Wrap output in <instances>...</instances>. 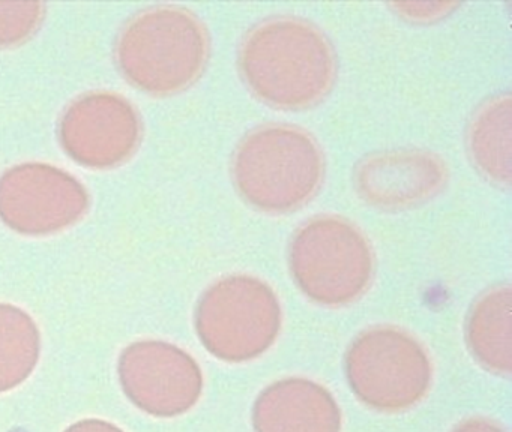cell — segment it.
I'll return each instance as SVG.
<instances>
[{"mask_svg": "<svg viewBox=\"0 0 512 432\" xmlns=\"http://www.w3.org/2000/svg\"><path fill=\"white\" fill-rule=\"evenodd\" d=\"M238 69L251 93L268 107L304 111L322 104L338 77V57L316 24L277 15L251 27L238 48Z\"/></svg>", "mask_w": 512, "mask_h": 432, "instance_id": "1", "label": "cell"}, {"mask_svg": "<svg viewBox=\"0 0 512 432\" xmlns=\"http://www.w3.org/2000/svg\"><path fill=\"white\" fill-rule=\"evenodd\" d=\"M122 77L148 95H178L205 74L211 35L199 15L178 5L145 9L125 23L115 47Z\"/></svg>", "mask_w": 512, "mask_h": 432, "instance_id": "2", "label": "cell"}, {"mask_svg": "<svg viewBox=\"0 0 512 432\" xmlns=\"http://www.w3.org/2000/svg\"><path fill=\"white\" fill-rule=\"evenodd\" d=\"M230 171L245 203L269 215H286L319 194L326 161L310 132L289 123H269L239 141Z\"/></svg>", "mask_w": 512, "mask_h": 432, "instance_id": "3", "label": "cell"}, {"mask_svg": "<svg viewBox=\"0 0 512 432\" xmlns=\"http://www.w3.org/2000/svg\"><path fill=\"white\" fill-rule=\"evenodd\" d=\"M289 267L296 287L308 299L323 306L349 305L370 287L374 252L352 221L319 215L293 234Z\"/></svg>", "mask_w": 512, "mask_h": 432, "instance_id": "4", "label": "cell"}, {"mask_svg": "<svg viewBox=\"0 0 512 432\" xmlns=\"http://www.w3.org/2000/svg\"><path fill=\"white\" fill-rule=\"evenodd\" d=\"M283 323L280 300L262 279L229 275L200 296L194 327L203 347L227 363L257 359L277 341Z\"/></svg>", "mask_w": 512, "mask_h": 432, "instance_id": "5", "label": "cell"}, {"mask_svg": "<svg viewBox=\"0 0 512 432\" xmlns=\"http://www.w3.org/2000/svg\"><path fill=\"white\" fill-rule=\"evenodd\" d=\"M344 374L359 401L374 410L395 413L427 395L433 366L421 342L406 330L376 326L350 342Z\"/></svg>", "mask_w": 512, "mask_h": 432, "instance_id": "6", "label": "cell"}, {"mask_svg": "<svg viewBox=\"0 0 512 432\" xmlns=\"http://www.w3.org/2000/svg\"><path fill=\"white\" fill-rule=\"evenodd\" d=\"M89 204L86 186L55 165L25 162L0 174V221L16 233L49 236L67 230Z\"/></svg>", "mask_w": 512, "mask_h": 432, "instance_id": "7", "label": "cell"}, {"mask_svg": "<svg viewBox=\"0 0 512 432\" xmlns=\"http://www.w3.org/2000/svg\"><path fill=\"white\" fill-rule=\"evenodd\" d=\"M119 383L143 413L170 419L190 411L203 392V372L191 354L172 342L142 339L122 350Z\"/></svg>", "mask_w": 512, "mask_h": 432, "instance_id": "8", "label": "cell"}, {"mask_svg": "<svg viewBox=\"0 0 512 432\" xmlns=\"http://www.w3.org/2000/svg\"><path fill=\"white\" fill-rule=\"evenodd\" d=\"M59 143L82 167L109 170L139 149L143 122L137 108L112 92H89L74 99L59 120Z\"/></svg>", "mask_w": 512, "mask_h": 432, "instance_id": "9", "label": "cell"}, {"mask_svg": "<svg viewBox=\"0 0 512 432\" xmlns=\"http://www.w3.org/2000/svg\"><path fill=\"white\" fill-rule=\"evenodd\" d=\"M442 158L425 149H392L364 156L353 170V185L362 201L383 212L424 206L448 185Z\"/></svg>", "mask_w": 512, "mask_h": 432, "instance_id": "10", "label": "cell"}, {"mask_svg": "<svg viewBox=\"0 0 512 432\" xmlns=\"http://www.w3.org/2000/svg\"><path fill=\"white\" fill-rule=\"evenodd\" d=\"M254 432H340L341 410L332 393L308 378L269 384L253 405Z\"/></svg>", "mask_w": 512, "mask_h": 432, "instance_id": "11", "label": "cell"}, {"mask_svg": "<svg viewBox=\"0 0 512 432\" xmlns=\"http://www.w3.org/2000/svg\"><path fill=\"white\" fill-rule=\"evenodd\" d=\"M466 342L479 365L497 375L512 371V290L502 284L488 288L470 306Z\"/></svg>", "mask_w": 512, "mask_h": 432, "instance_id": "12", "label": "cell"}, {"mask_svg": "<svg viewBox=\"0 0 512 432\" xmlns=\"http://www.w3.org/2000/svg\"><path fill=\"white\" fill-rule=\"evenodd\" d=\"M512 99L491 96L476 108L467 128V150L476 170L493 185L509 188L512 180Z\"/></svg>", "mask_w": 512, "mask_h": 432, "instance_id": "13", "label": "cell"}, {"mask_svg": "<svg viewBox=\"0 0 512 432\" xmlns=\"http://www.w3.org/2000/svg\"><path fill=\"white\" fill-rule=\"evenodd\" d=\"M41 356V333L19 306L0 303V393L25 383Z\"/></svg>", "mask_w": 512, "mask_h": 432, "instance_id": "14", "label": "cell"}, {"mask_svg": "<svg viewBox=\"0 0 512 432\" xmlns=\"http://www.w3.org/2000/svg\"><path fill=\"white\" fill-rule=\"evenodd\" d=\"M46 15L43 2H0V48L28 42L41 29Z\"/></svg>", "mask_w": 512, "mask_h": 432, "instance_id": "15", "label": "cell"}, {"mask_svg": "<svg viewBox=\"0 0 512 432\" xmlns=\"http://www.w3.org/2000/svg\"><path fill=\"white\" fill-rule=\"evenodd\" d=\"M389 6L407 23L433 24L454 14L461 5L454 2H413L391 3Z\"/></svg>", "mask_w": 512, "mask_h": 432, "instance_id": "16", "label": "cell"}, {"mask_svg": "<svg viewBox=\"0 0 512 432\" xmlns=\"http://www.w3.org/2000/svg\"><path fill=\"white\" fill-rule=\"evenodd\" d=\"M64 432H125L119 426L101 419H83L68 426Z\"/></svg>", "mask_w": 512, "mask_h": 432, "instance_id": "17", "label": "cell"}, {"mask_svg": "<svg viewBox=\"0 0 512 432\" xmlns=\"http://www.w3.org/2000/svg\"><path fill=\"white\" fill-rule=\"evenodd\" d=\"M452 432H506L502 426L493 420L469 419L461 422Z\"/></svg>", "mask_w": 512, "mask_h": 432, "instance_id": "18", "label": "cell"}]
</instances>
